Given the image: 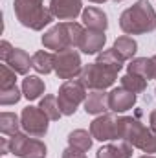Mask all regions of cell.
<instances>
[{
    "label": "cell",
    "mask_w": 156,
    "mask_h": 158,
    "mask_svg": "<svg viewBox=\"0 0 156 158\" xmlns=\"http://www.w3.org/2000/svg\"><path fill=\"white\" fill-rule=\"evenodd\" d=\"M119 28L125 35H143L156 30V11L149 0H138L119 17Z\"/></svg>",
    "instance_id": "cell-1"
},
{
    "label": "cell",
    "mask_w": 156,
    "mask_h": 158,
    "mask_svg": "<svg viewBox=\"0 0 156 158\" xmlns=\"http://www.w3.org/2000/svg\"><path fill=\"white\" fill-rule=\"evenodd\" d=\"M117 140H125L132 147L147 155L156 153V132L151 127H145L134 118H129V116L117 118Z\"/></svg>",
    "instance_id": "cell-2"
},
{
    "label": "cell",
    "mask_w": 156,
    "mask_h": 158,
    "mask_svg": "<svg viewBox=\"0 0 156 158\" xmlns=\"http://www.w3.org/2000/svg\"><path fill=\"white\" fill-rule=\"evenodd\" d=\"M84 28L77 22H59L42 35V46L48 50L63 52L68 48H79Z\"/></svg>",
    "instance_id": "cell-3"
},
{
    "label": "cell",
    "mask_w": 156,
    "mask_h": 158,
    "mask_svg": "<svg viewBox=\"0 0 156 158\" xmlns=\"http://www.w3.org/2000/svg\"><path fill=\"white\" fill-rule=\"evenodd\" d=\"M13 9H15L17 20L22 26L35 31L44 30V26L51 24V20L55 19L53 13L42 6V0H15Z\"/></svg>",
    "instance_id": "cell-4"
},
{
    "label": "cell",
    "mask_w": 156,
    "mask_h": 158,
    "mask_svg": "<svg viewBox=\"0 0 156 158\" xmlns=\"http://www.w3.org/2000/svg\"><path fill=\"white\" fill-rule=\"evenodd\" d=\"M117 72L110 70L109 66L101 64V63H92V64H84L79 81L84 88L88 90H107L109 86H112L116 83Z\"/></svg>",
    "instance_id": "cell-5"
},
{
    "label": "cell",
    "mask_w": 156,
    "mask_h": 158,
    "mask_svg": "<svg viewBox=\"0 0 156 158\" xmlns=\"http://www.w3.org/2000/svg\"><path fill=\"white\" fill-rule=\"evenodd\" d=\"M86 99V88L81 85V81H64L57 92V101L63 116H74L77 107Z\"/></svg>",
    "instance_id": "cell-6"
},
{
    "label": "cell",
    "mask_w": 156,
    "mask_h": 158,
    "mask_svg": "<svg viewBox=\"0 0 156 158\" xmlns=\"http://www.w3.org/2000/svg\"><path fill=\"white\" fill-rule=\"evenodd\" d=\"M83 70V63H81V55L76 48H68L63 52H55L53 53V72L57 74L59 79H70L77 77Z\"/></svg>",
    "instance_id": "cell-7"
},
{
    "label": "cell",
    "mask_w": 156,
    "mask_h": 158,
    "mask_svg": "<svg viewBox=\"0 0 156 158\" xmlns=\"http://www.w3.org/2000/svg\"><path fill=\"white\" fill-rule=\"evenodd\" d=\"M9 153L18 158H44L48 149L40 140L30 138L26 132H18L9 138Z\"/></svg>",
    "instance_id": "cell-8"
},
{
    "label": "cell",
    "mask_w": 156,
    "mask_h": 158,
    "mask_svg": "<svg viewBox=\"0 0 156 158\" xmlns=\"http://www.w3.org/2000/svg\"><path fill=\"white\" fill-rule=\"evenodd\" d=\"M48 121L50 118L40 110V107H33V105H28L20 114V123L24 132L35 138H42L48 132Z\"/></svg>",
    "instance_id": "cell-9"
},
{
    "label": "cell",
    "mask_w": 156,
    "mask_h": 158,
    "mask_svg": "<svg viewBox=\"0 0 156 158\" xmlns=\"http://www.w3.org/2000/svg\"><path fill=\"white\" fill-rule=\"evenodd\" d=\"M90 134L94 140L110 142L117 140V116L116 114H101L90 123Z\"/></svg>",
    "instance_id": "cell-10"
},
{
    "label": "cell",
    "mask_w": 156,
    "mask_h": 158,
    "mask_svg": "<svg viewBox=\"0 0 156 158\" xmlns=\"http://www.w3.org/2000/svg\"><path fill=\"white\" fill-rule=\"evenodd\" d=\"M50 11L55 19L70 22L76 20L77 15L83 13V2L81 0H50Z\"/></svg>",
    "instance_id": "cell-11"
},
{
    "label": "cell",
    "mask_w": 156,
    "mask_h": 158,
    "mask_svg": "<svg viewBox=\"0 0 156 158\" xmlns=\"http://www.w3.org/2000/svg\"><path fill=\"white\" fill-rule=\"evenodd\" d=\"M136 105V94L123 88V86H117L112 88L109 92V109L112 112H125L129 109H132Z\"/></svg>",
    "instance_id": "cell-12"
},
{
    "label": "cell",
    "mask_w": 156,
    "mask_h": 158,
    "mask_svg": "<svg viewBox=\"0 0 156 158\" xmlns=\"http://www.w3.org/2000/svg\"><path fill=\"white\" fill-rule=\"evenodd\" d=\"M107 42V35L105 31H97V30H84L81 42H79V50L86 55H96L101 53L103 46Z\"/></svg>",
    "instance_id": "cell-13"
},
{
    "label": "cell",
    "mask_w": 156,
    "mask_h": 158,
    "mask_svg": "<svg viewBox=\"0 0 156 158\" xmlns=\"http://www.w3.org/2000/svg\"><path fill=\"white\" fill-rule=\"evenodd\" d=\"M109 109V94L105 90H90L84 99V112L92 116H101Z\"/></svg>",
    "instance_id": "cell-14"
},
{
    "label": "cell",
    "mask_w": 156,
    "mask_h": 158,
    "mask_svg": "<svg viewBox=\"0 0 156 158\" xmlns=\"http://www.w3.org/2000/svg\"><path fill=\"white\" fill-rule=\"evenodd\" d=\"M83 24L86 26V30H97V31H105L109 28V19H107V13L101 11L99 7H84L83 13Z\"/></svg>",
    "instance_id": "cell-15"
},
{
    "label": "cell",
    "mask_w": 156,
    "mask_h": 158,
    "mask_svg": "<svg viewBox=\"0 0 156 158\" xmlns=\"http://www.w3.org/2000/svg\"><path fill=\"white\" fill-rule=\"evenodd\" d=\"M132 156V145L125 140H117V143H107L101 149H97L96 158H130Z\"/></svg>",
    "instance_id": "cell-16"
},
{
    "label": "cell",
    "mask_w": 156,
    "mask_h": 158,
    "mask_svg": "<svg viewBox=\"0 0 156 158\" xmlns=\"http://www.w3.org/2000/svg\"><path fill=\"white\" fill-rule=\"evenodd\" d=\"M6 64H7L11 70H15L17 74H20V76H26V74L30 72V68H33L31 57L28 55L26 50H20V48H15V50L11 52V55H9V59L6 61Z\"/></svg>",
    "instance_id": "cell-17"
},
{
    "label": "cell",
    "mask_w": 156,
    "mask_h": 158,
    "mask_svg": "<svg viewBox=\"0 0 156 158\" xmlns=\"http://www.w3.org/2000/svg\"><path fill=\"white\" fill-rule=\"evenodd\" d=\"M114 52H116L117 55L123 59V61H132L134 59V55H136V52H138V44H136V40L132 39V37H129V35H121V37H117L114 40Z\"/></svg>",
    "instance_id": "cell-18"
},
{
    "label": "cell",
    "mask_w": 156,
    "mask_h": 158,
    "mask_svg": "<svg viewBox=\"0 0 156 158\" xmlns=\"http://www.w3.org/2000/svg\"><path fill=\"white\" fill-rule=\"evenodd\" d=\"M44 81L39 76H26L22 79V94L26 99L33 101V99H39L40 94H44Z\"/></svg>",
    "instance_id": "cell-19"
},
{
    "label": "cell",
    "mask_w": 156,
    "mask_h": 158,
    "mask_svg": "<svg viewBox=\"0 0 156 158\" xmlns=\"http://www.w3.org/2000/svg\"><path fill=\"white\" fill-rule=\"evenodd\" d=\"M92 142H94V136L84 129H76L68 134V145L83 153H86L92 147Z\"/></svg>",
    "instance_id": "cell-20"
},
{
    "label": "cell",
    "mask_w": 156,
    "mask_h": 158,
    "mask_svg": "<svg viewBox=\"0 0 156 158\" xmlns=\"http://www.w3.org/2000/svg\"><path fill=\"white\" fill-rule=\"evenodd\" d=\"M22 123H20V118L13 112H2L0 114V132L6 134V136H15L18 134Z\"/></svg>",
    "instance_id": "cell-21"
},
{
    "label": "cell",
    "mask_w": 156,
    "mask_h": 158,
    "mask_svg": "<svg viewBox=\"0 0 156 158\" xmlns=\"http://www.w3.org/2000/svg\"><path fill=\"white\" fill-rule=\"evenodd\" d=\"M31 64H33L35 72H39V74H50L53 70V53L44 52V50L35 52L33 57H31Z\"/></svg>",
    "instance_id": "cell-22"
},
{
    "label": "cell",
    "mask_w": 156,
    "mask_h": 158,
    "mask_svg": "<svg viewBox=\"0 0 156 158\" xmlns=\"http://www.w3.org/2000/svg\"><path fill=\"white\" fill-rule=\"evenodd\" d=\"M40 110L50 118V121H57V119L63 116V112H61V109H59V101H57V96H51V94H48V96H44L42 99H40Z\"/></svg>",
    "instance_id": "cell-23"
},
{
    "label": "cell",
    "mask_w": 156,
    "mask_h": 158,
    "mask_svg": "<svg viewBox=\"0 0 156 158\" xmlns=\"http://www.w3.org/2000/svg\"><path fill=\"white\" fill-rule=\"evenodd\" d=\"M96 63H101V64H105V66H109L110 70H114V72H119L121 68H123V59L117 55L116 52H114V48H110V50H105V52H101V53H97V59H96Z\"/></svg>",
    "instance_id": "cell-24"
},
{
    "label": "cell",
    "mask_w": 156,
    "mask_h": 158,
    "mask_svg": "<svg viewBox=\"0 0 156 158\" xmlns=\"http://www.w3.org/2000/svg\"><path fill=\"white\" fill-rule=\"evenodd\" d=\"M121 86L134 94H140L147 88V79H143L142 76H136V74H125L121 77Z\"/></svg>",
    "instance_id": "cell-25"
},
{
    "label": "cell",
    "mask_w": 156,
    "mask_h": 158,
    "mask_svg": "<svg viewBox=\"0 0 156 158\" xmlns=\"http://www.w3.org/2000/svg\"><path fill=\"white\" fill-rule=\"evenodd\" d=\"M127 74H136L149 81V59L147 57H136L127 64Z\"/></svg>",
    "instance_id": "cell-26"
},
{
    "label": "cell",
    "mask_w": 156,
    "mask_h": 158,
    "mask_svg": "<svg viewBox=\"0 0 156 158\" xmlns=\"http://www.w3.org/2000/svg\"><path fill=\"white\" fill-rule=\"evenodd\" d=\"M24 94L18 90V86L15 85V86H9V88H0V105H15V103H18L20 101V98H22Z\"/></svg>",
    "instance_id": "cell-27"
},
{
    "label": "cell",
    "mask_w": 156,
    "mask_h": 158,
    "mask_svg": "<svg viewBox=\"0 0 156 158\" xmlns=\"http://www.w3.org/2000/svg\"><path fill=\"white\" fill-rule=\"evenodd\" d=\"M17 85V72L7 64H0V88H9Z\"/></svg>",
    "instance_id": "cell-28"
},
{
    "label": "cell",
    "mask_w": 156,
    "mask_h": 158,
    "mask_svg": "<svg viewBox=\"0 0 156 158\" xmlns=\"http://www.w3.org/2000/svg\"><path fill=\"white\" fill-rule=\"evenodd\" d=\"M13 50H15V48H13L7 40H2V42H0V59L6 63V61L9 59V55H11V52H13Z\"/></svg>",
    "instance_id": "cell-29"
},
{
    "label": "cell",
    "mask_w": 156,
    "mask_h": 158,
    "mask_svg": "<svg viewBox=\"0 0 156 158\" xmlns=\"http://www.w3.org/2000/svg\"><path fill=\"white\" fill-rule=\"evenodd\" d=\"M63 158H86V156H84L83 151H77V149H74V147L68 145V147L63 151Z\"/></svg>",
    "instance_id": "cell-30"
},
{
    "label": "cell",
    "mask_w": 156,
    "mask_h": 158,
    "mask_svg": "<svg viewBox=\"0 0 156 158\" xmlns=\"http://www.w3.org/2000/svg\"><path fill=\"white\" fill-rule=\"evenodd\" d=\"M149 79H156V55L149 57Z\"/></svg>",
    "instance_id": "cell-31"
},
{
    "label": "cell",
    "mask_w": 156,
    "mask_h": 158,
    "mask_svg": "<svg viewBox=\"0 0 156 158\" xmlns=\"http://www.w3.org/2000/svg\"><path fill=\"white\" fill-rule=\"evenodd\" d=\"M9 153V138H2L0 140V155H7Z\"/></svg>",
    "instance_id": "cell-32"
},
{
    "label": "cell",
    "mask_w": 156,
    "mask_h": 158,
    "mask_svg": "<svg viewBox=\"0 0 156 158\" xmlns=\"http://www.w3.org/2000/svg\"><path fill=\"white\" fill-rule=\"evenodd\" d=\"M149 123H151V129L156 132V109L151 112V116H149Z\"/></svg>",
    "instance_id": "cell-33"
},
{
    "label": "cell",
    "mask_w": 156,
    "mask_h": 158,
    "mask_svg": "<svg viewBox=\"0 0 156 158\" xmlns=\"http://www.w3.org/2000/svg\"><path fill=\"white\" fill-rule=\"evenodd\" d=\"M88 2H94V4H103V2H107V0H88Z\"/></svg>",
    "instance_id": "cell-34"
},
{
    "label": "cell",
    "mask_w": 156,
    "mask_h": 158,
    "mask_svg": "<svg viewBox=\"0 0 156 158\" xmlns=\"http://www.w3.org/2000/svg\"><path fill=\"white\" fill-rule=\"evenodd\" d=\"M140 158H154L153 155H143V156H140Z\"/></svg>",
    "instance_id": "cell-35"
},
{
    "label": "cell",
    "mask_w": 156,
    "mask_h": 158,
    "mask_svg": "<svg viewBox=\"0 0 156 158\" xmlns=\"http://www.w3.org/2000/svg\"><path fill=\"white\" fill-rule=\"evenodd\" d=\"M114 2H121V0H114Z\"/></svg>",
    "instance_id": "cell-36"
}]
</instances>
